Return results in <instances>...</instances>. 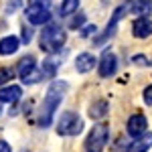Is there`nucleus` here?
I'll return each mask as SVG.
<instances>
[{
  "instance_id": "obj_1",
  "label": "nucleus",
  "mask_w": 152,
  "mask_h": 152,
  "mask_svg": "<svg viewBox=\"0 0 152 152\" xmlns=\"http://www.w3.org/2000/svg\"><path fill=\"white\" fill-rule=\"evenodd\" d=\"M67 81H51V85H49L47 94H45V99H43V104H41V107H39V126L41 128H49L51 124H53V118H55V114H57L59 105H61V102H63V95H65V91H67Z\"/></svg>"
},
{
  "instance_id": "obj_2",
  "label": "nucleus",
  "mask_w": 152,
  "mask_h": 152,
  "mask_svg": "<svg viewBox=\"0 0 152 152\" xmlns=\"http://www.w3.org/2000/svg\"><path fill=\"white\" fill-rule=\"evenodd\" d=\"M67 41V33L59 26V24H51L49 23L43 31H41V49L45 53H59L63 45Z\"/></svg>"
},
{
  "instance_id": "obj_3",
  "label": "nucleus",
  "mask_w": 152,
  "mask_h": 152,
  "mask_svg": "<svg viewBox=\"0 0 152 152\" xmlns=\"http://www.w3.org/2000/svg\"><path fill=\"white\" fill-rule=\"evenodd\" d=\"M83 130V120L75 112H63L57 122V134L59 136H77Z\"/></svg>"
},
{
  "instance_id": "obj_4",
  "label": "nucleus",
  "mask_w": 152,
  "mask_h": 152,
  "mask_svg": "<svg viewBox=\"0 0 152 152\" xmlns=\"http://www.w3.org/2000/svg\"><path fill=\"white\" fill-rule=\"evenodd\" d=\"M107 138H110V130L105 124L94 126L85 138V152H102L107 144Z\"/></svg>"
},
{
  "instance_id": "obj_5",
  "label": "nucleus",
  "mask_w": 152,
  "mask_h": 152,
  "mask_svg": "<svg viewBox=\"0 0 152 152\" xmlns=\"http://www.w3.org/2000/svg\"><path fill=\"white\" fill-rule=\"evenodd\" d=\"M130 10V2H124V4H120L116 10H114V14H112V18H110V23H107V26L104 28V33H99V35L94 39L95 45H104L107 39H112V37L116 35V28H118V23L122 20V16L126 14V12Z\"/></svg>"
},
{
  "instance_id": "obj_6",
  "label": "nucleus",
  "mask_w": 152,
  "mask_h": 152,
  "mask_svg": "<svg viewBox=\"0 0 152 152\" xmlns=\"http://www.w3.org/2000/svg\"><path fill=\"white\" fill-rule=\"evenodd\" d=\"M24 16H26L28 23L35 24V26L51 23V10L47 6H41V4H28L26 10H24Z\"/></svg>"
},
{
  "instance_id": "obj_7",
  "label": "nucleus",
  "mask_w": 152,
  "mask_h": 152,
  "mask_svg": "<svg viewBox=\"0 0 152 152\" xmlns=\"http://www.w3.org/2000/svg\"><path fill=\"white\" fill-rule=\"evenodd\" d=\"M118 69V57L112 51H104L102 59L97 61V73L99 77H112Z\"/></svg>"
},
{
  "instance_id": "obj_8",
  "label": "nucleus",
  "mask_w": 152,
  "mask_h": 152,
  "mask_svg": "<svg viewBox=\"0 0 152 152\" xmlns=\"http://www.w3.org/2000/svg\"><path fill=\"white\" fill-rule=\"evenodd\" d=\"M128 134L130 136H134V138H138V136H142L144 132H146V128H148V120H146V116H142V114H134V116L128 120Z\"/></svg>"
},
{
  "instance_id": "obj_9",
  "label": "nucleus",
  "mask_w": 152,
  "mask_h": 152,
  "mask_svg": "<svg viewBox=\"0 0 152 152\" xmlns=\"http://www.w3.org/2000/svg\"><path fill=\"white\" fill-rule=\"evenodd\" d=\"M132 35L136 39H148L152 35V20L146 16H138L132 23Z\"/></svg>"
},
{
  "instance_id": "obj_10",
  "label": "nucleus",
  "mask_w": 152,
  "mask_h": 152,
  "mask_svg": "<svg viewBox=\"0 0 152 152\" xmlns=\"http://www.w3.org/2000/svg\"><path fill=\"white\" fill-rule=\"evenodd\" d=\"M95 65H97L95 55L87 53V51H85V53H79V55L75 57V69H77V73H89Z\"/></svg>"
},
{
  "instance_id": "obj_11",
  "label": "nucleus",
  "mask_w": 152,
  "mask_h": 152,
  "mask_svg": "<svg viewBox=\"0 0 152 152\" xmlns=\"http://www.w3.org/2000/svg\"><path fill=\"white\" fill-rule=\"evenodd\" d=\"M23 97V87L20 85H4L0 87V102L2 104H16Z\"/></svg>"
},
{
  "instance_id": "obj_12",
  "label": "nucleus",
  "mask_w": 152,
  "mask_h": 152,
  "mask_svg": "<svg viewBox=\"0 0 152 152\" xmlns=\"http://www.w3.org/2000/svg\"><path fill=\"white\" fill-rule=\"evenodd\" d=\"M63 63V55H59V53H53V55H49L45 61H43V77H47V79H51V77H55V73H57L59 65Z\"/></svg>"
},
{
  "instance_id": "obj_13",
  "label": "nucleus",
  "mask_w": 152,
  "mask_h": 152,
  "mask_svg": "<svg viewBox=\"0 0 152 152\" xmlns=\"http://www.w3.org/2000/svg\"><path fill=\"white\" fill-rule=\"evenodd\" d=\"M20 39L14 35H6L0 39V55L2 57H8V55H14L16 51H18V47H20Z\"/></svg>"
},
{
  "instance_id": "obj_14",
  "label": "nucleus",
  "mask_w": 152,
  "mask_h": 152,
  "mask_svg": "<svg viewBox=\"0 0 152 152\" xmlns=\"http://www.w3.org/2000/svg\"><path fill=\"white\" fill-rule=\"evenodd\" d=\"M152 148V132H144L128 146L126 152H148Z\"/></svg>"
},
{
  "instance_id": "obj_15",
  "label": "nucleus",
  "mask_w": 152,
  "mask_h": 152,
  "mask_svg": "<svg viewBox=\"0 0 152 152\" xmlns=\"http://www.w3.org/2000/svg\"><path fill=\"white\" fill-rule=\"evenodd\" d=\"M37 69V59L33 57V55H24L18 63H16V75L23 79L24 75H28L31 71Z\"/></svg>"
},
{
  "instance_id": "obj_16",
  "label": "nucleus",
  "mask_w": 152,
  "mask_h": 152,
  "mask_svg": "<svg viewBox=\"0 0 152 152\" xmlns=\"http://www.w3.org/2000/svg\"><path fill=\"white\" fill-rule=\"evenodd\" d=\"M107 110H110V104H107L105 99H97L95 104L89 105V118H94V120H102V118L107 114Z\"/></svg>"
},
{
  "instance_id": "obj_17",
  "label": "nucleus",
  "mask_w": 152,
  "mask_h": 152,
  "mask_svg": "<svg viewBox=\"0 0 152 152\" xmlns=\"http://www.w3.org/2000/svg\"><path fill=\"white\" fill-rule=\"evenodd\" d=\"M130 10L138 16H146L152 10V2L150 0H132L130 2Z\"/></svg>"
},
{
  "instance_id": "obj_18",
  "label": "nucleus",
  "mask_w": 152,
  "mask_h": 152,
  "mask_svg": "<svg viewBox=\"0 0 152 152\" xmlns=\"http://www.w3.org/2000/svg\"><path fill=\"white\" fill-rule=\"evenodd\" d=\"M77 8H79V0H61L57 12L61 18H65V16H71L73 12H77Z\"/></svg>"
},
{
  "instance_id": "obj_19",
  "label": "nucleus",
  "mask_w": 152,
  "mask_h": 152,
  "mask_svg": "<svg viewBox=\"0 0 152 152\" xmlns=\"http://www.w3.org/2000/svg\"><path fill=\"white\" fill-rule=\"evenodd\" d=\"M41 79H43V71L35 69V71H31L28 75H24V77H23V83H26V85H33V83H39Z\"/></svg>"
},
{
  "instance_id": "obj_20",
  "label": "nucleus",
  "mask_w": 152,
  "mask_h": 152,
  "mask_svg": "<svg viewBox=\"0 0 152 152\" xmlns=\"http://www.w3.org/2000/svg\"><path fill=\"white\" fill-rule=\"evenodd\" d=\"M14 73H16V71H12V69H0V85L10 81L12 77H14Z\"/></svg>"
},
{
  "instance_id": "obj_21",
  "label": "nucleus",
  "mask_w": 152,
  "mask_h": 152,
  "mask_svg": "<svg viewBox=\"0 0 152 152\" xmlns=\"http://www.w3.org/2000/svg\"><path fill=\"white\" fill-rule=\"evenodd\" d=\"M20 4H23V0H10L8 4H6V12L10 14V12H16L20 8Z\"/></svg>"
},
{
  "instance_id": "obj_22",
  "label": "nucleus",
  "mask_w": 152,
  "mask_h": 152,
  "mask_svg": "<svg viewBox=\"0 0 152 152\" xmlns=\"http://www.w3.org/2000/svg\"><path fill=\"white\" fill-rule=\"evenodd\" d=\"M85 23V16H83V14H79V16H77V18H73V20H71V28H79V26H81V24Z\"/></svg>"
},
{
  "instance_id": "obj_23",
  "label": "nucleus",
  "mask_w": 152,
  "mask_h": 152,
  "mask_svg": "<svg viewBox=\"0 0 152 152\" xmlns=\"http://www.w3.org/2000/svg\"><path fill=\"white\" fill-rule=\"evenodd\" d=\"M31 39H33V31L24 26V28H23V43H24V45H28V43H31Z\"/></svg>"
},
{
  "instance_id": "obj_24",
  "label": "nucleus",
  "mask_w": 152,
  "mask_h": 152,
  "mask_svg": "<svg viewBox=\"0 0 152 152\" xmlns=\"http://www.w3.org/2000/svg\"><path fill=\"white\" fill-rule=\"evenodd\" d=\"M94 33H97V26L95 24H89V26H85L81 31V37H89V35H94Z\"/></svg>"
},
{
  "instance_id": "obj_25",
  "label": "nucleus",
  "mask_w": 152,
  "mask_h": 152,
  "mask_svg": "<svg viewBox=\"0 0 152 152\" xmlns=\"http://www.w3.org/2000/svg\"><path fill=\"white\" fill-rule=\"evenodd\" d=\"M144 102L148 105H152V85H148V87L144 89Z\"/></svg>"
},
{
  "instance_id": "obj_26",
  "label": "nucleus",
  "mask_w": 152,
  "mask_h": 152,
  "mask_svg": "<svg viewBox=\"0 0 152 152\" xmlns=\"http://www.w3.org/2000/svg\"><path fill=\"white\" fill-rule=\"evenodd\" d=\"M0 152H12L10 144H8L6 140H0Z\"/></svg>"
},
{
  "instance_id": "obj_27",
  "label": "nucleus",
  "mask_w": 152,
  "mask_h": 152,
  "mask_svg": "<svg viewBox=\"0 0 152 152\" xmlns=\"http://www.w3.org/2000/svg\"><path fill=\"white\" fill-rule=\"evenodd\" d=\"M28 4H41V6H51V0H28Z\"/></svg>"
},
{
  "instance_id": "obj_28",
  "label": "nucleus",
  "mask_w": 152,
  "mask_h": 152,
  "mask_svg": "<svg viewBox=\"0 0 152 152\" xmlns=\"http://www.w3.org/2000/svg\"><path fill=\"white\" fill-rule=\"evenodd\" d=\"M134 63H138V65H148V61H146V57H140V55H136V57L132 59Z\"/></svg>"
}]
</instances>
